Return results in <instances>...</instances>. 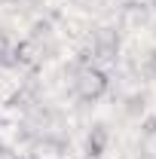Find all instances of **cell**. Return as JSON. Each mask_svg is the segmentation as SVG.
I'll list each match as a JSON object with an SVG mask.
<instances>
[{"label": "cell", "instance_id": "obj_1", "mask_svg": "<svg viewBox=\"0 0 156 159\" xmlns=\"http://www.w3.org/2000/svg\"><path fill=\"white\" fill-rule=\"evenodd\" d=\"M74 92L80 101H98L107 92V74L98 64H83L74 74Z\"/></svg>", "mask_w": 156, "mask_h": 159}, {"label": "cell", "instance_id": "obj_6", "mask_svg": "<svg viewBox=\"0 0 156 159\" xmlns=\"http://www.w3.org/2000/svg\"><path fill=\"white\" fill-rule=\"evenodd\" d=\"M3 3H12V0H3Z\"/></svg>", "mask_w": 156, "mask_h": 159}, {"label": "cell", "instance_id": "obj_4", "mask_svg": "<svg viewBox=\"0 0 156 159\" xmlns=\"http://www.w3.org/2000/svg\"><path fill=\"white\" fill-rule=\"evenodd\" d=\"M104 147H107V129H104V125H95L92 135H89V156L98 159L104 153Z\"/></svg>", "mask_w": 156, "mask_h": 159}, {"label": "cell", "instance_id": "obj_5", "mask_svg": "<svg viewBox=\"0 0 156 159\" xmlns=\"http://www.w3.org/2000/svg\"><path fill=\"white\" fill-rule=\"evenodd\" d=\"M0 159H19L12 150H6V147H0Z\"/></svg>", "mask_w": 156, "mask_h": 159}, {"label": "cell", "instance_id": "obj_3", "mask_svg": "<svg viewBox=\"0 0 156 159\" xmlns=\"http://www.w3.org/2000/svg\"><path fill=\"white\" fill-rule=\"evenodd\" d=\"M31 159H67V150H64V144L55 138H43L34 144V150H31Z\"/></svg>", "mask_w": 156, "mask_h": 159}, {"label": "cell", "instance_id": "obj_2", "mask_svg": "<svg viewBox=\"0 0 156 159\" xmlns=\"http://www.w3.org/2000/svg\"><path fill=\"white\" fill-rule=\"evenodd\" d=\"M117 49H119V37H117V31H110V28H101L95 34V40H92V52H95L101 61H110L113 55H117Z\"/></svg>", "mask_w": 156, "mask_h": 159}]
</instances>
